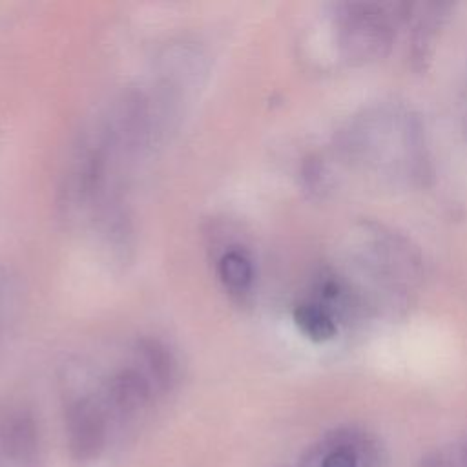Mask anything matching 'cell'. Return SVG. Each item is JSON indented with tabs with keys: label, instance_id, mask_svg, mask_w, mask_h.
<instances>
[{
	"label": "cell",
	"instance_id": "2",
	"mask_svg": "<svg viewBox=\"0 0 467 467\" xmlns=\"http://www.w3.org/2000/svg\"><path fill=\"white\" fill-rule=\"evenodd\" d=\"M336 53L347 64H368L385 57L394 40V15L374 2H343L330 13Z\"/></svg>",
	"mask_w": 467,
	"mask_h": 467
},
{
	"label": "cell",
	"instance_id": "3",
	"mask_svg": "<svg viewBox=\"0 0 467 467\" xmlns=\"http://www.w3.org/2000/svg\"><path fill=\"white\" fill-rule=\"evenodd\" d=\"M67 441L75 458L93 460L106 443V414L91 398H78L66 414Z\"/></svg>",
	"mask_w": 467,
	"mask_h": 467
},
{
	"label": "cell",
	"instance_id": "9",
	"mask_svg": "<svg viewBox=\"0 0 467 467\" xmlns=\"http://www.w3.org/2000/svg\"><path fill=\"white\" fill-rule=\"evenodd\" d=\"M350 436L339 438V441L325 454L319 467H358V451L354 441L348 440Z\"/></svg>",
	"mask_w": 467,
	"mask_h": 467
},
{
	"label": "cell",
	"instance_id": "7",
	"mask_svg": "<svg viewBox=\"0 0 467 467\" xmlns=\"http://www.w3.org/2000/svg\"><path fill=\"white\" fill-rule=\"evenodd\" d=\"M217 275L224 288L234 294H244L250 290L255 277L254 263L244 250L230 248L217 261Z\"/></svg>",
	"mask_w": 467,
	"mask_h": 467
},
{
	"label": "cell",
	"instance_id": "10",
	"mask_svg": "<svg viewBox=\"0 0 467 467\" xmlns=\"http://www.w3.org/2000/svg\"><path fill=\"white\" fill-rule=\"evenodd\" d=\"M418 467H460V463H458L452 449L451 451L436 449V451L423 454L418 462Z\"/></svg>",
	"mask_w": 467,
	"mask_h": 467
},
{
	"label": "cell",
	"instance_id": "8",
	"mask_svg": "<svg viewBox=\"0 0 467 467\" xmlns=\"http://www.w3.org/2000/svg\"><path fill=\"white\" fill-rule=\"evenodd\" d=\"M5 452L13 458L18 467H33L36 462V432L29 418H16L9 423L5 431Z\"/></svg>",
	"mask_w": 467,
	"mask_h": 467
},
{
	"label": "cell",
	"instance_id": "5",
	"mask_svg": "<svg viewBox=\"0 0 467 467\" xmlns=\"http://www.w3.org/2000/svg\"><path fill=\"white\" fill-rule=\"evenodd\" d=\"M139 370L148 378L151 387L166 390L175 379V359L171 352L157 339H140L137 345Z\"/></svg>",
	"mask_w": 467,
	"mask_h": 467
},
{
	"label": "cell",
	"instance_id": "6",
	"mask_svg": "<svg viewBox=\"0 0 467 467\" xmlns=\"http://www.w3.org/2000/svg\"><path fill=\"white\" fill-rule=\"evenodd\" d=\"M294 321L308 339L327 341L336 336L339 317L327 305L310 297L296 305Z\"/></svg>",
	"mask_w": 467,
	"mask_h": 467
},
{
	"label": "cell",
	"instance_id": "4",
	"mask_svg": "<svg viewBox=\"0 0 467 467\" xmlns=\"http://www.w3.org/2000/svg\"><path fill=\"white\" fill-rule=\"evenodd\" d=\"M153 387L139 368H122L106 385V403L120 418H131L151 400Z\"/></svg>",
	"mask_w": 467,
	"mask_h": 467
},
{
	"label": "cell",
	"instance_id": "1",
	"mask_svg": "<svg viewBox=\"0 0 467 467\" xmlns=\"http://www.w3.org/2000/svg\"><path fill=\"white\" fill-rule=\"evenodd\" d=\"M341 153L358 168L381 179L416 184L429 175L423 128L401 104H376L354 115L341 130Z\"/></svg>",
	"mask_w": 467,
	"mask_h": 467
}]
</instances>
